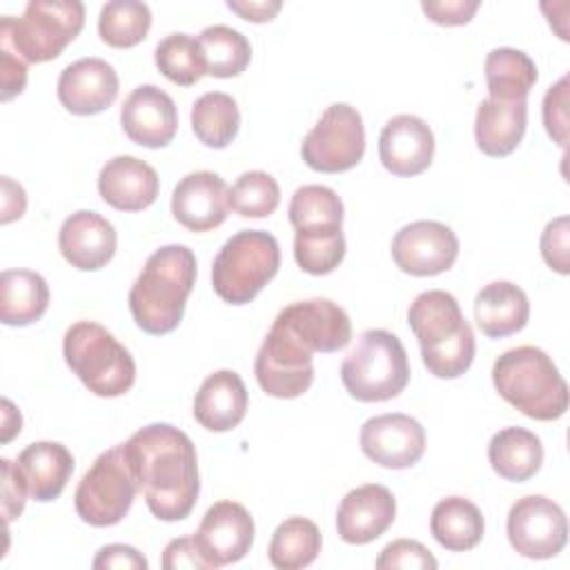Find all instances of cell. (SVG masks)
<instances>
[{
  "label": "cell",
  "instance_id": "cell-1",
  "mask_svg": "<svg viewBox=\"0 0 570 570\" xmlns=\"http://www.w3.org/2000/svg\"><path fill=\"white\" fill-rule=\"evenodd\" d=\"M122 452L156 519L180 521L189 517L200 492V479L196 448L183 430L169 423H149L122 443Z\"/></svg>",
  "mask_w": 570,
  "mask_h": 570
},
{
  "label": "cell",
  "instance_id": "cell-2",
  "mask_svg": "<svg viewBox=\"0 0 570 570\" xmlns=\"http://www.w3.org/2000/svg\"><path fill=\"white\" fill-rule=\"evenodd\" d=\"M196 283V256L185 245H165L147 261L129 289L136 325L154 336L174 332Z\"/></svg>",
  "mask_w": 570,
  "mask_h": 570
},
{
  "label": "cell",
  "instance_id": "cell-3",
  "mask_svg": "<svg viewBox=\"0 0 570 570\" xmlns=\"http://www.w3.org/2000/svg\"><path fill=\"white\" fill-rule=\"evenodd\" d=\"M407 323L421 345V358L430 374L456 379L470 370L476 352L474 332L450 292H421L407 309Z\"/></svg>",
  "mask_w": 570,
  "mask_h": 570
},
{
  "label": "cell",
  "instance_id": "cell-4",
  "mask_svg": "<svg viewBox=\"0 0 570 570\" xmlns=\"http://www.w3.org/2000/svg\"><path fill=\"white\" fill-rule=\"evenodd\" d=\"M492 383L499 396L528 419L557 421L568 410V383L552 358L534 345L503 352L492 365Z\"/></svg>",
  "mask_w": 570,
  "mask_h": 570
},
{
  "label": "cell",
  "instance_id": "cell-5",
  "mask_svg": "<svg viewBox=\"0 0 570 570\" xmlns=\"http://www.w3.org/2000/svg\"><path fill=\"white\" fill-rule=\"evenodd\" d=\"M62 356L67 367L96 396H122L136 381L134 356L96 321H76L65 332Z\"/></svg>",
  "mask_w": 570,
  "mask_h": 570
},
{
  "label": "cell",
  "instance_id": "cell-6",
  "mask_svg": "<svg viewBox=\"0 0 570 570\" xmlns=\"http://www.w3.org/2000/svg\"><path fill=\"white\" fill-rule=\"evenodd\" d=\"M341 381L361 403L399 396L410 381V361L401 338L387 330H365L341 363Z\"/></svg>",
  "mask_w": 570,
  "mask_h": 570
},
{
  "label": "cell",
  "instance_id": "cell-7",
  "mask_svg": "<svg viewBox=\"0 0 570 570\" xmlns=\"http://www.w3.org/2000/svg\"><path fill=\"white\" fill-rule=\"evenodd\" d=\"M281 267L278 240L263 229L234 234L214 258L212 287L229 305H245L276 276Z\"/></svg>",
  "mask_w": 570,
  "mask_h": 570
},
{
  "label": "cell",
  "instance_id": "cell-8",
  "mask_svg": "<svg viewBox=\"0 0 570 570\" xmlns=\"http://www.w3.org/2000/svg\"><path fill=\"white\" fill-rule=\"evenodd\" d=\"M85 27V4L78 0H31L20 18L2 16L0 36L29 62L58 58Z\"/></svg>",
  "mask_w": 570,
  "mask_h": 570
},
{
  "label": "cell",
  "instance_id": "cell-9",
  "mask_svg": "<svg viewBox=\"0 0 570 570\" xmlns=\"http://www.w3.org/2000/svg\"><path fill=\"white\" fill-rule=\"evenodd\" d=\"M138 492L140 490L125 459L122 443H118L100 452L91 468L85 472L76 488L73 505L85 523L94 528H107L120 523L127 517Z\"/></svg>",
  "mask_w": 570,
  "mask_h": 570
},
{
  "label": "cell",
  "instance_id": "cell-10",
  "mask_svg": "<svg viewBox=\"0 0 570 570\" xmlns=\"http://www.w3.org/2000/svg\"><path fill=\"white\" fill-rule=\"evenodd\" d=\"M363 118L347 102L330 105L301 145V156L305 165L321 174L347 171L363 160Z\"/></svg>",
  "mask_w": 570,
  "mask_h": 570
},
{
  "label": "cell",
  "instance_id": "cell-11",
  "mask_svg": "<svg viewBox=\"0 0 570 570\" xmlns=\"http://www.w3.org/2000/svg\"><path fill=\"white\" fill-rule=\"evenodd\" d=\"M312 354V350L272 323L254 361L261 390L274 399H296L305 394L314 381Z\"/></svg>",
  "mask_w": 570,
  "mask_h": 570
},
{
  "label": "cell",
  "instance_id": "cell-12",
  "mask_svg": "<svg viewBox=\"0 0 570 570\" xmlns=\"http://www.w3.org/2000/svg\"><path fill=\"white\" fill-rule=\"evenodd\" d=\"M510 546L528 559H552L568 541V519L559 503L528 494L512 503L505 521Z\"/></svg>",
  "mask_w": 570,
  "mask_h": 570
},
{
  "label": "cell",
  "instance_id": "cell-13",
  "mask_svg": "<svg viewBox=\"0 0 570 570\" xmlns=\"http://www.w3.org/2000/svg\"><path fill=\"white\" fill-rule=\"evenodd\" d=\"M194 543L209 570L236 563L254 543V519L243 503L218 501L203 514Z\"/></svg>",
  "mask_w": 570,
  "mask_h": 570
},
{
  "label": "cell",
  "instance_id": "cell-14",
  "mask_svg": "<svg viewBox=\"0 0 570 570\" xmlns=\"http://www.w3.org/2000/svg\"><path fill=\"white\" fill-rule=\"evenodd\" d=\"M459 256L456 234L439 220H414L392 238V258L410 276L448 272Z\"/></svg>",
  "mask_w": 570,
  "mask_h": 570
},
{
  "label": "cell",
  "instance_id": "cell-15",
  "mask_svg": "<svg viewBox=\"0 0 570 570\" xmlns=\"http://www.w3.org/2000/svg\"><path fill=\"white\" fill-rule=\"evenodd\" d=\"M274 325L292 334L312 352H338L352 341L347 312L330 298L289 303L276 314Z\"/></svg>",
  "mask_w": 570,
  "mask_h": 570
},
{
  "label": "cell",
  "instance_id": "cell-16",
  "mask_svg": "<svg viewBox=\"0 0 570 570\" xmlns=\"http://www.w3.org/2000/svg\"><path fill=\"white\" fill-rule=\"evenodd\" d=\"M358 443L363 454L381 468L405 470L421 461L425 452V430L407 414H379L363 423Z\"/></svg>",
  "mask_w": 570,
  "mask_h": 570
},
{
  "label": "cell",
  "instance_id": "cell-17",
  "mask_svg": "<svg viewBox=\"0 0 570 570\" xmlns=\"http://www.w3.org/2000/svg\"><path fill=\"white\" fill-rule=\"evenodd\" d=\"M125 136L149 149L169 145L178 131V109L167 91L156 85L136 87L120 107Z\"/></svg>",
  "mask_w": 570,
  "mask_h": 570
},
{
  "label": "cell",
  "instance_id": "cell-18",
  "mask_svg": "<svg viewBox=\"0 0 570 570\" xmlns=\"http://www.w3.org/2000/svg\"><path fill=\"white\" fill-rule=\"evenodd\" d=\"M383 167L401 178L423 174L434 158V134L425 120L412 114L390 118L379 136Z\"/></svg>",
  "mask_w": 570,
  "mask_h": 570
},
{
  "label": "cell",
  "instance_id": "cell-19",
  "mask_svg": "<svg viewBox=\"0 0 570 570\" xmlns=\"http://www.w3.org/2000/svg\"><path fill=\"white\" fill-rule=\"evenodd\" d=\"M396 519L394 494L379 483L350 490L336 510V530L345 543L365 546L379 539Z\"/></svg>",
  "mask_w": 570,
  "mask_h": 570
},
{
  "label": "cell",
  "instance_id": "cell-20",
  "mask_svg": "<svg viewBox=\"0 0 570 570\" xmlns=\"http://www.w3.org/2000/svg\"><path fill=\"white\" fill-rule=\"evenodd\" d=\"M118 73L102 58H80L67 65L58 78V100L76 116L105 111L118 98Z\"/></svg>",
  "mask_w": 570,
  "mask_h": 570
},
{
  "label": "cell",
  "instance_id": "cell-21",
  "mask_svg": "<svg viewBox=\"0 0 570 570\" xmlns=\"http://www.w3.org/2000/svg\"><path fill=\"white\" fill-rule=\"evenodd\" d=\"M118 245V234L114 225L91 209H80L67 216L58 232V247L62 258L80 269L96 272L105 267Z\"/></svg>",
  "mask_w": 570,
  "mask_h": 570
},
{
  "label": "cell",
  "instance_id": "cell-22",
  "mask_svg": "<svg viewBox=\"0 0 570 570\" xmlns=\"http://www.w3.org/2000/svg\"><path fill=\"white\" fill-rule=\"evenodd\" d=\"M225 180L214 171H191L171 194V214L189 232H209L225 223L229 212Z\"/></svg>",
  "mask_w": 570,
  "mask_h": 570
},
{
  "label": "cell",
  "instance_id": "cell-23",
  "mask_svg": "<svg viewBox=\"0 0 570 570\" xmlns=\"http://www.w3.org/2000/svg\"><path fill=\"white\" fill-rule=\"evenodd\" d=\"M156 169L136 156H114L98 174L100 198L118 212L147 209L158 196Z\"/></svg>",
  "mask_w": 570,
  "mask_h": 570
},
{
  "label": "cell",
  "instance_id": "cell-24",
  "mask_svg": "<svg viewBox=\"0 0 570 570\" xmlns=\"http://www.w3.org/2000/svg\"><path fill=\"white\" fill-rule=\"evenodd\" d=\"M249 396L234 370L209 374L194 396V419L209 432H229L247 414Z\"/></svg>",
  "mask_w": 570,
  "mask_h": 570
},
{
  "label": "cell",
  "instance_id": "cell-25",
  "mask_svg": "<svg viewBox=\"0 0 570 570\" xmlns=\"http://www.w3.org/2000/svg\"><path fill=\"white\" fill-rule=\"evenodd\" d=\"M525 125H528L525 100H497L488 96L476 107V118H474L476 147L485 156L503 158L519 147L525 134Z\"/></svg>",
  "mask_w": 570,
  "mask_h": 570
},
{
  "label": "cell",
  "instance_id": "cell-26",
  "mask_svg": "<svg viewBox=\"0 0 570 570\" xmlns=\"http://www.w3.org/2000/svg\"><path fill=\"white\" fill-rule=\"evenodd\" d=\"M16 463L24 476L29 497L40 503L58 499L73 472V454L58 441L29 443Z\"/></svg>",
  "mask_w": 570,
  "mask_h": 570
},
{
  "label": "cell",
  "instance_id": "cell-27",
  "mask_svg": "<svg viewBox=\"0 0 570 570\" xmlns=\"http://www.w3.org/2000/svg\"><path fill=\"white\" fill-rule=\"evenodd\" d=\"M528 316V296L510 281H492L474 296V321L488 338H505L521 332Z\"/></svg>",
  "mask_w": 570,
  "mask_h": 570
},
{
  "label": "cell",
  "instance_id": "cell-28",
  "mask_svg": "<svg viewBox=\"0 0 570 570\" xmlns=\"http://www.w3.org/2000/svg\"><path fill=\"white\" fill-rule=\"evenodd\" d=\"M49 307V285L31 269H4L0 276V321L24 327L42 318Z\"/></svg>",
  "mask_w": 570,
  "mask_h": 570
},
{
  "label": "cell",
  "instance_id": "cell-29",
  "mask_svg": "<svg viewBox=\"0 0 570 570\" xmlns=\"http://www.w3.org/2000/svg\"><path fill=\"white\" fill-rule=\"evenodd\" d=\"M488 461L501 479L528 481L543 463L541 439L525 428H503L490 439Z\"/></svg>",
  "mask_w": 570,
  "mask_h": 570
},
{
  "label": "cell",
  "instance_id": "cell-30",
  "mask_svg": "<svg viewBox=\"0 0 570 570\" xmlns=\"http://www.w3.org/2000/svg\"><path fill=\"white\" fill-rule=\"evenodd\" d=\"M485 521L481 510L463 497H445L432 508L430 532L450 552H465L483 539Z\"/></svg>",
  "mask_w": 570,
  "mask_h": 570
},
{
  "label": "cell",
  "instance_id": "cell-31",
  "mask_svg": "<svg viewBox=\"0 0 570 570\" xmlns=\"http://www.w3.org/2000/svg\"><path fill=\"white\" fill-rule=\"evenodd\" d=\"M483 71L490 98L497 100H525L539 78L534 60L512 47L492 49L485 56Z\"/></svg>",
  "mask_w": 570,
  "mask_h": 570
},
{
  "label": "cell",
  "instance_id": "cell-32",
  "mask_svg": "<svg viewBox=\"0 0 570 570\" xmlns=\"http://www.w3.org/2000/svg\"><path fill=\"white\" fill-rule=\"evenodd\" d=\"M240 127L236 100L225 91H207L191 107V129L196 138L212 149L227 147Z\"/></svg>",
  "mask_w": 570,
  "mask_h": 570
},
{
  "label": "cell",
  "instance_id": "cell-33",
  "mask_svg": "<svg viewBox=\"0 0 570 570\" xmlns=\"http://www.w3.org/2000/svg\"><path fill=\"white\" fill-rule=\"evenodd\" d=\"M289 223L296 232H341L343 200L325 185H303L294 191L287 209Z\"/></svg>",
  "mask_w": 570,
  "mask_h": 570
},
{
  "label": "cell",
  "instance_id": "cell-34",
  "mask_svg": "<svg viewBox=\"0 0 570 570\" xmlns=\"http://www.w3.org/2000/svg\"><path fill=\"white\" fill-rule=\"evenodd\" d=\"M321 552V532L314 521L305 517H289L276 525L267 557L278 570H301L309 566Z\"/></svg>",
  "mask_w": 570,
  "mask_h": 570
},
{
  "label": "cell",
  "instance_id": "cell-35",
  "mask_svg": "<svg viewBox=\"0 0 570 570\" xmlns=\"http://www.w3.org/2000/svg\"><path fill=\"white\" fill-rule=\"evenodd\" d=\"M198 45L205 58L207 76L214 78L240 76L252 60L249 40L227 24L205 27L198 36Z\"/></svg>",
  "mask_w": 570,
  "mask_h": 570
},
{
  "label": "cell",
  "instance_id": "cell-36",
  "mask_svg": "<svg viewBox=\"0 0 570 570\" xmlns=\"http://www.w3.org/2000/svg\"><path fill=\"white\" fill-rule=\"evenodd\" d=\"M151 27V11L145 2L111 0L102 4L98 16L100 40L116 49L136 47L142 42Z\"/></svg>",
  "mask_w": 570,
  "mask_h": 570
},
{
  "label": "cell",
  "instance_id": "cell-37",
  "mask_svg": "<svg viewBox=\"0 0 570 570\" xmlns=\"http://www.w3.org/2000/svg\"><path fill=\"white\" fill-rule=\"evenodd\" d=\"M154 62L167 80L180 87H191L207 73L198 38L189 33L165 36L156 45Z\"/></svg>",
  "mask_w": 570,
  "mask_h": 570
},
{
  "label": "cell",
  "instance_id": "cell-38",
  "mask_svg": "<svg viewBox=\"0 0 570 570\" xmlns=\"http://www.w3.org/2000/svg\"><path fill=\"white\" fill-rule=\"evenodd\" d=\"M229 209L243 218H265L276 212L281 203V187L267 171L254 169L236 178L227 191Z\"/></svg>",
  "mask_w": 570,
  "mask_h": 570
},
{
  "label": "cell",
  "instance_id": "cell-39",
  "mask_svg": "<svg viewBox=\"0 0 570 570\" xmlns=\"http://www.w3.org/2000/svg\"><path fill=\"white\" fill-rule=\"evenodd\" d=\"M345 256V236L341 232H314L294 236V258L298 267L312 276L334 272Z\"/></svg>",
  "mask_w": 570,
  "mask_h": 570
},
{
  "label": "cell",
  "instance_id": "cell-40",
  "mask_svg": "<svg viewBox=\"0 0 570 570\" xmlns=\"http://www.w3.org/2000/svg\"><path fill=\"white\" fill-rule=\"evenodd\" d=\"M374 566L379 570H396V568L434 570L439 566V561L432 557V552L423 543H419L414 539H396L381 550Z\"/></svg>",
  "mask_w": 570,
  "mask_h": 570
},
{
  "label": "cell",
  "instance_id": "cell-41",
  "mask_svg": "<svg viewBox=\"0 0 570 570\" xmlns=\"http://www.w3.org/2000/svg\"><path fill=\"white\" fill-rule=\"evenodd\" d=\"M543 125L548 136L566 147L568 142V76L559 78L543 96Z\"/></svg>",
  "mask_w": 570,
  "mask_h": 570
},
{
  "label": "cell",
  "instance_id": "cell-42",
  "mask_svg": "<svg viewBox=\"0 0 570 570\" xmlns=\"http://www.w3.org/2000/svg\"><path fill=\"white\" fill-rule=\"evenodd\" d=\"M568 234H570L568 216H559V218L550 220L541 234V256H543L546 265L561 276H566L570 272Z\"/></svg>",
  "mask_w": 570,
  "mask_h": 570
},
{
  "label": "cell",
  "instance_id": "cell-43",
  "mask_svg": "<svg viewBox=\"0 0 570 570\" xmlns=\"http://www.w3.org/2000/svg\"><path fill=\"white\" fill-rule=\"evenodd\" d=\"M0 468H2V517H4V523H11L22 514L29 497V488L24 483V476L18 463H13L11 459H0Z\"/></svg>",
  "mask_w": 570,
  "mask_h": 570
},
{
  "label": "cell",
  "instance_id": "cell-44",
  "mask_svg": "<svg viewBox=\"0 0 570 570\" xmlns=\"http://www.w3.org/2000/svg\"><path fill=\"white\" fill-rule=\"evenodd\" d=\"M0 100L9 102L18 94H22L27 85V62L18 51L11 47V42L0 36Z\"/></svg>",
  "mask_w": 570,
  "mask_h": 570
},
{
  "label": "cell",
  "instance_id": "cell-45",
  "mask_svg": "<svg viewBox=\"0 0 570 570\" xmlns=\"http://www.w3.org/2000/svg\"><path fill=\"white\" fill-rule=\"evenodd\" d=\"M481 7L479 0H445V2H421L423 13L443 27H459L472 20L476 9Z\"/></svg>",
  "mask_w": 570,
  "mask_h": 570
},
{
  "label": "cell",
  "instance_id": "cell-46",
  "mask_svg": "<svg viewBox=\"0 0 570 570\" xmlns=\"http://www.w3.org/2000/svg\"><path fill=\"white\" fill-rule=\"evenodd\" d=\"M147 559L142 557V552H138L134 546H125V543H109L102 546L94 561L91 568L94 570H147Z\"/></svg>",
  "mask_w": 570,
  "mask_h": 570
},
{
  "label": "cell",
  "instance_id": "cell-47",
  "mask_svg": "<svg viewBox=\"0 0 570 570\" xmlns=\"http://www.w3.org/2000/svg\"><path fill=\"white\" fill-rule=\"evenodd\" d=\"M160 563L165 570H209L194 543V537L171 539L163 550Z\"/></svg>",
  "mask_w": 570,
  "mask_h": 570
},
{
  "label": "cell",
  "instance_id": "cell-48",
  "mask_svg": "<svg viewBox=\"0 0 570 570\" xmlns=\"http://www.w3.org/2000/svg\"><path fill=\"white\" fill-rule=\"evenodd\" d=\"M281 7L283 4L278 0H227V9H232L247 22H269L281 11Z\"/></svg>",
  "mask_w": 570,
  "mask_h": 570
},
{
  "label": "cell",
  "instance_id": "cell-49",
  "mask_svg": "<svg viewBox=\"0 0 570 570\" xmlns=\"http://www.w3.org/2000/svg\"><path fill=\"white\" fill-rule=\"evenodd\" d=\"M27 209V196H24V189L13 183L9 176H2V216H0V223L7 225L16 218H20Z\"/></svg>",
  "mask_w": 570,
  "mask_h": 570
},
{
  "label": "cell",
  "instance_id": "cell-50",
  "mask_svg": "<svg viewBox=\"0 0 570 570\" xmlns=\"http://www.w3.org/2000/svg\"><path fill=\"white\" fill-rule=\"evenodd\" d=\"M2 407H4L2 410V443H9L16 434H20L22 416L9 399H2Z\"/></svg>",
  "mask_w": 570,
  "mask_h": 570
}]
</instances>
